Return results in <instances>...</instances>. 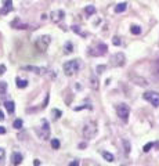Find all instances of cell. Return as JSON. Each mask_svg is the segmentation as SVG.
Wrapping results in <instances>:
<instances>
[{
	"instance_id": "6da1fadb",
	"label": "cell",
	"mask_w": 159,
	"mask_h": 166,
	"mask_svg": "<svg viewBox=\"0 0 159 166\" xmlns=\"http://www.w3.org/2000/svg\"><path fill=\"white\" fill-rule=\"evenodd\" d=\"M64 72L67 76H72L75 75L76 72L79 71V60H72V61H68V62L64 64Z\"/></svg>"
},
{
	"instance_id": "7a4b0ae2",
	"label": "cell",
	"mask_w": 159,
	"mask_h": 166,
	"mask_svg": "<svg viewBox=\"0 0 159 166\" xmlns=\"http://www.w3.org/2000/svg\"><path fill=\"white\" fill-rule=\"evenodd\" d=\"M115 109H116V113L118 116H119L120 119H122L123 122H127L129 121V115H130V108L127 107L126 104H118L116 107H115Z\"/></svg>"
},
{
	"instance_id": "3957f363",
	"label": "cell",
	"mask_w": 159,
	"mask_h": 166,
	"mask_svg": "<svg viewBox=\"0 0 159 166\" xmlns=\"http://www.w3.org/2000/svg\"><path fill=\"white\" fill-rule=\"evenodd\" d=\"M107 50H108V46L105 43H97L95 47H90L89 54L93 55V57H101L107 53Z\"/></svg>"
},
{
	"instance_id": "277c9868",
	"label": "cell",
	"mask_w": 159,
	"mask_h": 166,
	"mask_svg": "<svg viewBox=\"0 0 159 166\" xmlns=\"http://www.w3.org/2000/svg\"><path fill=\"white\" fill-rule=\"evenodd\" d=\"M50 42H51V38H50V36L45 35V36H40V38H37V40L35 42V46H36V49L39 50V51L45 53L46 50H47V47H48V44H50Z\"/></svg>"
},
{
	"instance_id": "5b68a950",
	"label": "cell",
	"mask_w": 159,
	"mask_h": 166,
	"mask_svg": "<svg viewBox=\"0 0 159 166\" xmlns=\"http://www.w3.org/2000/svg\"><path fill=\"white\" fill-rule=\"evenodd\" d=\"M97 134V124L94 122H89V123L84 124L83 127V136L86 138H93Z\"/></svg>"
},
{
	"instance_id": "8992f818",
	"label": "cell",
	"mask_w": 159,
	"mask_h": 166,
	"mask_svg": "<svg viewBox=\"0 0 159 166\" xmlns=\"http://www.w3.org/2000/svg\"><path fill=\"white\" fill-rule=\"evenodd\" d=\"M36 133H37V136H39L42 140H47V138L50 137V126H48V122L43 119V121H42V127L37 129Z\"/></svg>"
},
{
	"instance_id": "52a82bcc",
	"label": "cell",
	"mask_w": 159,
	"mask_h": 166,
	"mask_svg": "<svg viewBox=\"0 0 159 166\" xmlns=\"http://www.w3.org/2000/svg\"><path fill=\"white\" fill-rule=\"evenodd\" d=\"M142 97L148 102H151L153 107H159V93H156V91H145Z\"/></svg>"
},
{
	"instance_id": "ba28073f",
	"label": "cell",
	"mask_w": 159,
	"mask_h": 166,
	"mask_svg": "<svg viewBox=\"0 0 159 166\" xmlns=\"http://www.w3.org/2000/svg\"><path fill=\"white\" fill-rule=\"evenodd\" d=\"M126 62V57L123 53H115L111 57V64L112 66H123Z\"/></svg>"
},
{
	"instance_id": "9c48e42d",
	"label": "cell",
	"mask_w": 159,
	"mask_h": 166,
	"mask_svg": "<svg viewBox=\"0 0 159 166\" xmlns=\"http://www.w3.org/2000/svg\"><path fill=\"white\" fill-rule=\"evenodd\" d=\"M64 17H65V13L62 10H56V11H53V13L50 14V18H51V21L53 22H60L61 19H64Z\"/></svg>"
},
{
	"instance_id": "30bf717a",
	"label": "cell",
	"mask_w": 159,
	"mask_h": 166,
	"mask_svg": "<svg viewBox=\"0 0 159 166\" xmlns=\"http://www.w3.org/2000/svg\"><path fill=\"white\" fill-rule=\"evenodd\" d=\"M130 80H131L133 83H136V85H138V86H147V85H148L147 80H145L144 77L137 76L136 73H131V75H130Z\"/></svg>"
},
{
	"instance_id": "8fae6325",
	"label": "cell",
	"mask_w": 159,
	"mask_h": 166,
	"mask_svg": "<svg viewBox=\"0 0 159 166\" xmlns=\"http://www.w3.org/2000/svg\"><path fill=\"white\" fill-rule=\"evenodd\" d=\"M21 162H22V155H21L20 152H13V155H11V165L17 166V165H20Z\"/></svg>"
},
{
	"instance_id": "7c38bea8",
	"label": "cell",
	"mask_w": 159,
	"mask_h": 166,
	"mask_svg": "<svg viewBox=\"0 0 159 166\" xmlns=\"http://www.w3.org/2000/svg\"><path fill=\"white\" fill-rule=\"evenodd\" d=\"M3 3H4V8L2 10V13L9 14L10 11H13V2L11 0H3Z\"/></svg>"
},
{
	"instance_id": "4fadbf2b",
	"label": "cell",
	"mask_w": 159,
	"mask_h": 166,
	"mask_svg": "<svg viewBox=\"0 0 159 166\" xmlns=\"http://www.w3.org/2000/svg\"><path fill=\"white\" fill-rule=\"evenodd\" d=\"M22 69H26V71H33L35 73L43 75L46 72V68H37V66H24Z\"/></svg>"
},
{
	"instance_id": "5bb4252c",
	"label": "cell",
	"mask_w": 159,
	"mask_h": 166,
	"mask_svg": "<svg viewBox=\"0 0 159 166\" xmlns=\"http://www.w3.org/2000/svg\"><path fill=\"white\" fill-rule=\"evenodd\" d=\"M4 107H6V109L9 113H13L15 111V104L13 101H6L4 102Z\"/></svg>"
},
{
	"instance_id": "9a60e30c",
	"label": "cell",
	"mask_w": 159,
	"mask_h": 166,
	"mask_svg": "<svg viewBox=\"0 0 159 166\" xmlns=\"http://www.w3.org/2000/svg\"><path fill=\"white\" fill-rule=\"evenodd\" d=\"M11 25L15 28V29H28V28H29L26 24H20V19H15Z\"/></svg>"
},
{
	"instance_id": "2e32d148",
	"label": "cell",
	"mask_w": 159,
	"mask_h": 166,
	"mask_svg": "<svg viewBox=\"0 0 159 166\" xmlns=\"http://www.w3.org/2000/svg\"><path fill=\"white\" fill-rule=\"evenodd\" d=\"M15 82H17V87H20V89H25L26 86H28V80L21 79V77H17Z\"/></svg>"
},
{
	"instance_id": "e0dca14e",
	"label": "cell",
	"mask_w": 159,
	"mask_h": 166,
	"mask_svg": "<svg viewBox=\"0 0 159 166\" xmlns=\"http://www.w3.org/2000/svg\"><path fill=\"white\" fill-rule=\"evenodd\" d=\"M126 8H127V3H119V4L115 7V13H123Z\"/></svg>"
},
{
	"instance_id": "ac0fdd59",
	"label": "cell",
	"mask_w": 159,
	"mask_h": 166,
	"mask_svg": "<svg viewBox=\"0 0 159 166\" xmlns=\"http://www.w3.org/2000/svg\"><path fill=\"white\" fill-rule=\"evenodd\" d=\"M101 155H103V158H104V159H107V160H108V162H114V159H115V158H114V155H112L111 152L103 151V152H101Z\"/></svg>"
},
{
	"instance_id": "d6986e66",
	"label": "cell",
	"mask_w": 159,
	"mask_h": 166,
	"mask_svg": "<svg viewBox=\"0 0 159 166\" xmlns=\"http://www.w3.org/2000/svg\"><path fill=\"white\" fill-rule=\"evenodd\" d=\"M72 50H73L72 43H71V42H67V43H65V47H64V53H65V54H71Z\"/></svg>"
},
{
	"instance_id": "ffe728a7",
	"label": "cell",
	"mask_w": 159,
	"mask_h": 166,
	"mask_svg": "<svg viewBox=\"0 0 159 166\" xmlns=\"http://www.w3.org/2000/svg\"><path fill=\"white\" fill-rule=\"evenodd\" d=\"M130 32L133 33V35H140V33H141V26H138V25H131Z\"/></svg>"
},
{
	"instance_id": "44dd1931",
	"label": "cell",
	"mask_w": 159,
	"mask_h": 166,
	"mask_svg": "<svg viewBox=\"0 0 159 166\" xmlns=\"http://www.w3.org/2000/svg\"><path fill=\"white\" fill-rule=\"evenodd\" d=\"M84 11H86L87 15H91V14L95 13V7H93V6H87V7L84 8Z\"/></svg>"
},
{
	"instance_id": "7402d4cb",
	"label": "cell",
	"mask_w": 159,
	"mask_h": 166,
	"mask_svg": "<svg viewBox=\"0 0 159 166\" xmlns=\"http://www.w3.org/2000/svg\"><path fill=\"white\" fill-rule=\"evenodd\" d=\"M13 127H14V129H21V127H22V121H21V119H15L14 123H13Z\"/></svg>"
},
{
	"instance_id": "603a6c76",
	"label": "cell",
	"mask_w": 159,
	"mask_h": 166,
	"mask_svg": "<svg viewBox=\"0 0 159 166\" xmlns=\"http://www.w3.org/2000/svg\"><path fill=\"white\" fill-rule=\"evenodd\" d=\"M123 145H125V152L126 154H130V148H131L130 143H129L127 140H123Z\"/></svg>"
},
{
	"instance_id": "cb8c5ba5",
	"label": "cell",
	"mask_w": 159,
	"mask_h": 166,
	"mask_svg": "<svg viewBox=\"0 0 159 166\" xmlns=\"http://www.w3.org/2000/svg\"><path fill=\"white\" fill-rule=\"evenodd\" d=\"M7 91V83L6 82H0V94H4Z\"/></svg>"
},
{
	"instance_id": "d4e9b609",
	"label": "cell",
	"mask_w": 159,
	"mask_h": 166,
	"mask_svg": "<svg viewBox=\"0 0 159 166\" xmlns=\"http://www.w3.org/2000/svg\"><path fill=\"white\" fill-rule=\"evenodd\" d=\"M51 113H53V118L56 119V121H57V119H60V116L62 115V112H61V111H58V109H53V111H51Z\"/></svg>"
},
{
	"instance_id": "484cf974",
	"label": "cell",
	"mask_w": 159,
	"mask_h": 166,
	"mask_svg": "<svg viewBox=\"0 0 159 166\" xmlns=\"http://www.w3.org/2000/svg\"><path fill=\"white\" fill-rule=\"evenodd\" d=\"M60 145H61V144H60V141L57 140V138H53V140H51V147H53L54 149H58Z\"/></svg>"
},
{
	"instance_id": "4316f807",
	"label": "cell",
	"mask_w": 159,
	"mask_h": 166,
	"mask_svg": "<svg viewBox=\"0 0 159 166\" xmlns=\"http://www.w3.org/2000/svg\"><path fill=\"white\" fill-rule=\"evenodd\" d=\"M153 148V143H147L144 145V148H142V151L144 152H148V151H151V149Z\"/></svg>"
},
{
	"instance_id": "83f0119b",
	"label": "cell",
	"mask_w": 159,
	"mask_h": 166,
	"mask_svg": "<svg viewBox=\"0 0 159 166\" xmlns=\"http://www.w3.org/2000/svg\"><path fill=\"white\" fill-rule=\"evenodd\" d=\"M112 43H114V46H119L120 44V38L119 36H114V38H112Z\"/></svg>"
},
{
	"instance_id": "f1b7e54d",
	"label": "cell",
	"mask_w": 159,
	"mask_h": 166,
	"mask_svg": "<svg viewBox=\"0 0 159 166\" xmlns=\"http://www.w3.org/2000/svg\"><path fill=\"white\" fill-rule=\"evenodd\" d=\"M91 87L95 89V90L98 89V80H97V77H95V79H94V77H91Z\"/></svg>"
},
{
	"instance_id": "f546056e",
	"label": "cell",
	"mask_w": 159,
	"mask_h": 166,
	"mask_svg": "<svg viewBox=\"0 0 159 166\" xmlns=\"http://www.w3.org/2000/svg\"><path fill=\"white\" fill-rule=\"evenodd\" d=\"M72 30H75L76 33H79V35H82V36H86V33L80 32V29H79V26H72Z\"/></svg>"
},
{
	"instance_id": "4dcf8cb0",
	"label": "cell",
	"mask_w": 159,
	"mask_h": 166,
	"mask_svg": "<svg viewBox=\"0 0 159 166\" xmlns=\"http://www.w3.org/2000/svg\"><path fill=\"white\" fill-rule=\"evenodd\" d=\"M4 155H6V152H4V149H3V148H0V163L3 162V159H4Z\"/></svg>"
},
{
	"instance_id": "1f68e13d",
	"label": "cell",
	"mask_w": 159,
	"mask_h": 166,
	"mask_svg": "<svg viewBox=\"0 0 159 166\" xmlns=\"http://www.w3.org/2000/svg\"><path fill=\"white\" fill-rule=\"evenodd\" d=\"M4 72H6V65H3V64H2V65H0V76H2Z\"/></svg>"
},
{
	"instance_id": "d6a6232c",
	"label": "cell",
	"mask_w": 159,
	"mask_h": 166,
	"mask_svg": "<svg viewBox=\"0 0 159 166\" xmlns=\"http://www.w3.org/2000/svg\"><path fill=\"white\" fill-rule=\"evenodd\" d=\"M68 166H79V160H72Z\"/></svg>"
},
{
	"instance_id": "836d02e7",
	"label": "cell",
	"mask_w": 159,
	"mask_h": 166,
	"mask_svg": "<svg viewBox=\"0 0 159 166\" xmlns=\"http://www.w3.org/2000/svg\"><path fill=\"white\" fill-rule=\"evenodd\" d=\"M86 147H87L86 143H80V144H79V148H86Z\"/></svg>"
},
{
	"instance_id": "e575fe53",
	"label": "cell",
	"mask_w": 159,
	"mask_h": 166,
	"mask_svg": "<svg viewBox=\"0 0 159 166\" xmlns=\"http://www.w3.org/2000/svg\"><path fill=\"white\" fill-rule=\"evenodd\" d=\"M4 133H6V129L3 126H0V134H4Z\"/></svg>"
},
{
	"instance_id": "d590c367",
	"label": "cell",
	"mask_w": 159,
	"mask_h": 166,
	"mask_svg": "<svg viewBox=\"0 0 159 166\" xmlns=\"http://www.w3.org/2000/svg\"><path fill=\"white\" fill-rule=\"evenodd\" d=\"M33 165H35V166H39V165H40V160H39V159H35Z\"/></svg>"
},
{
	"instance_id": "8d00e7d4",
	"label": "cell",
	"mask_w": 159,
	"mask_h": 166,
	"mask_svg": "<svg viewBox=\"0 0 159 166\" xmlns=\"http://www.w3.org/2000/svg\"><path fill=\"white\" fill-rule=\"evenodd\" d=\"M84 107H86V108H89V109H91V105H84ZM80 108H83V107H79V108H76V111H79V109H80Z\"/></svg>"
},
{
	"instance_id": "74e56055",
	"label": "cell",
	"mask_w": 159,
	"mask_h": 166,
	"mask_svg": "<svg viewBox=\"0 0 159 166\" xmlns=\"http://www.w3.org/2000/svg\"><path fill=\"white\" fill-rule=\"evenodd\" d=\"M3 119H4V113L0 111V121H3Z\"/></svg>"
}]
</instances>
